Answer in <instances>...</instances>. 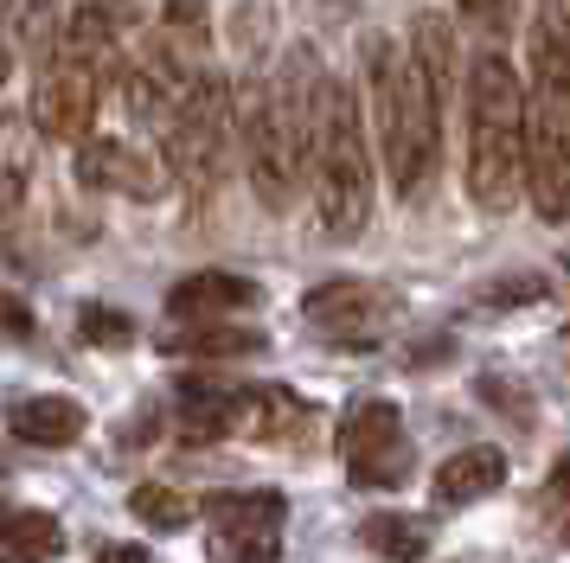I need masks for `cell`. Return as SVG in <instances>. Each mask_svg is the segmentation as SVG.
<instances>
[{
	"label": "cell",
	"instance_id": "83f0119b",
	"mask_svg": "<svg viewBox=\"0 0 570 563\" xmlns=\"http://www.w3.org/2000/svg\"><path fill=\"white\" fill-rule=\"evenodd\" d=\"M0 333H13V339H27L32 333V314L13 302V295H0Z\"/></svg>",
	"mask_w": 570,
	"mask_h": 563
},
{
	"label": "cell",
	"instance_id": "7a4b0ae2",
	"mask_svg": "<svg viewBox=\"0 0 570 563\" xmlns=\"http://www.w3.org/2000/svg\"><path fill=\"white\" fill-rule=\"evenodd\" d=\"M525 186V83L507 51H481L468 71V192L481 211H507Z\"/></svg>",
	"mask_w": 570,
	"mask_h": 563
},
{
	"label": "cell",
	"instance_id": "4316f807",
	"mask_svg": "<svg viewBox=\"0 0 570 563\" xmlns=\"http://www.w3.org/2000/svg\"><path fill=\"white\" fill-rule=\"evenodd\" d=\"M302 13H314L321 26H346L360 13V0H302Z\"/></svg>",
	"mask_w": 570,
	"mask_h": 563
},
{
	"label": "cell",
	"instance_id": "1f68e13d",
	"mask_svg": "<svg viewBox=\"0 0 570 563\" xmlns=\"http://www.w3.org/2000/svg\"><path fill=\"white\" fill-rule=\"evenodd\" d=\"M551 486H558V493H564V486H570V455L558 461V474H551Z\"/></svg>",
	"mask_w": 570,
	"mask_h": 563
},
{
	"label": "cell",
	"instance_id": "d6986e66",
	"mask_svg": "<svg viewBox=\"0 0 570 563\" xmlns=\"http://www.w3.org/2000/svg\"><path fill=\"white\" fill-rule=\"evenodd\" d=\"M0 544H7V557H58L65 551V525L52 512H7L0 518Z\"/></svg>",
	"mask_w": 570,
	"mask_h": 563
},
{
	"label": "cell",
	"instance_id": "30bf717a",
	"mask_svg": "<svg viewBox=\"0 0 570 563\" xmlns=\"http://www.w3.org/2000/svg\"><path fill=\"white\" fill-rule=\"evenodd\" d=\"M302 320L314 333H327L334 346H372L391 320V302H385V288H372V282L334 276L302 295Z\"/></svg>",
	"mask_w": 570,
	"mask_h": 563
},
{
	"label": "cell",
	"instance_id": "9c48e42d",
	"mask_svg": "<svg viewBox=\"0 0 570 563\" xmlns=\"http://www.w3.org/2000/svg\"><path fill=\"white\" fill-rule=\"evenodd\" d=\"M97 109H104V77L83 71L78 58H65V51H52V65L32 83V128L52 135V141H78L83 148Z\"/></svg>",
	"mask_w": 570,
	"mask_h": 563
},
{
	"label": "cell",
	"instance_id": "ac0fdd59",
	"mask_svg": "<svg viewBox=\"0 0 570 563\" xmlns=\"http://www.w3.org/2000/svg\"><path fill=\"white\" fill-rule=\"evenodd\" d=\"M365 551L385 563H423L430 557V525H416V518H397V512H372L360 525Z\"/></svg>",
	"mask_w": 570,
	"mask_h": 563
},
{
	"label": "cell",
	"instance_id": "4fadbf2b",
	"mask_svg": "<svg viewBox=\"0 0 570 563\" xmlns=\"http://www.w3.org/2000/svg\"><path fill=\"white\" fill-rule=\"evenodd\" d=\"M308 429V404L283 391V384H250L232 397V435H257V442H283V435Z\"/></svg>",
	"mask_w": 570,
	"mask_h": 563
},
{
	"label": "cell",
	"instance_id": "52a82bcc",
	"mask_svg": "<svg viewBox=\"0 0 570 563\" xmlns=\"http://www.w3.org/2000/svg\"><path fill=\"white\" fill-rule=\"evenodd\" d=\"M340 461L360 486H397L411 474L404 455V416L391 397H360V404L340 416Z\"/></svg>",
	"mask_w": 570,
	"mask_h": 563
},
{
	"label": "cell",
	"instance_id": "ba28073f",
	"mask_svg": "<svg viewBox=\"0 0 570 563\" xmlns=\"http://www.w3.org/2000/svg\"><path fill=\"white\" fill-rule=\"evenodd\" d=\"M206 518L218 532L225 563H276L283 557V493L257 486V493H212Z\"/></svg>",
	"mask_w": 570,
	"mask_h": 563
},
{
	"label": "cell",
	"instance_id": "603a6c76",
	"mask_svg": "<svg viewBox=\"0 0 570 563\" xmlns=\"http://www.w3.org/2000/svg\"><path fill=\"white\" fill-rule=\"evenodd\" d=\"M78 333L90 339V346H104V353H122V346H135V320L122 314V307L109 302H90L78 314Z\"/></svg>",
	"mask_w": 570,
	"mask_h": 563
},
{
	"label": "cell",
	"instance_id": "f546056e",
	"mask_svg": "<svg viewBox=\"0 0 570 563\" xmlns=\"http://www.w3.org/2000/svg\"><path fill=\"white\" fill-rule=\"evenodd\" d=\"M90 7H104L116 26H135V20H141V0H90Z\"/></svg>",
	"mask_w": 570,
	"mask_h": 563
},
{
	"label": "cell",
	"instance_id": "44dd1931",
	"mask_svg": "<svg viewBox=\"0 0 570 563\" xmlns=\"http://www.w3.org/2000/svg\"><path fill=\"white\" fill-rule=\"evenodd\" d=\"M129 512L148 525V532H186V525H193V500H186V493H174V486H160V481L135 486Z\"/></svg>",
	"mask_w": 570,
	"mask_h": 563
},
{
	"label": "cell",
	"instance_id": "484cf974",
	"mask_svg": "<svg viewBox=\"0 0 570 563\" xmlns=\"http://www.w3.org/2000/svg\"><path fill=\"white\" fill-rule=\"evenodd\" d=\"M481 397H493V409H507V416H532L525 409V384H507V378H481Z\"/></svg>",
	"mask_w": 570,
	"mask_h": 563
},
{
	"label": "cell",
	"instance_id": "d4e9b609",
	"mask_svg": "<svg viewBox=\"0 0 570 563\" xmlns=\"http://www.w3.org/2000/svg\"><path fill=\"white\" fill-rule=\"evenodd\" d=\"M462 20L481 26L488 39H500V32H507V20H513V0H462Z\"/></svg>",
	"mask_w": 570,
	"mask_h": 563
},
{
	"label": "cell",
	"instance_id": "3957f363",
	"mask_svg": "<svg viewBox=\"0 0 570 563\" xmlns=\"http://www.w3.org/2000/svg\"><path fill=\"white\" fill-rule=\"evenodd\" d=\"M308 179H314V211L334 237H353L372 218V141L360 122V97L327 77V97L314 116L308 141Z\"/></svg>",
	"mask_w": 570,
	"mask_h": 563
},
{
	"label": "cell",
	"instance_id": "cb8c5ba5",
	"mask_svg": "<svg viewBox=\"0 0 570 563\" xmlns=\"http://www.w3.org/2000/svg\"><path fill=\"white\" fill-rule=\"evenodd\" d=\"M160 32H167L174 46L199 51L206 46V32H212V7L206 0H167V7H160Z\"/></svg>",
	"mask_w": 570,
	"mask_h": 563
},
{
	"label": "cell",
	"instance_id": "5bb4252c",
	"mask_svg": "<svg viewBox=\"0 0 570 563\" xmlns=\"http://www.w3.org/2000/svg\"><path fill=\"white\" fill-rule=\"evenodd\" d=\"M7 429L13 442H27V448H71L83 435V404L78 397H27V404L7 409Z\"/></svg>",
	"mask_w": 570,
	"mask_h": 563
},
{
	"label": "cell",
	"instance_id": "e0dca14e",
	"mask_svg": "<svg viewBox=\"0 0 570 563\" xmlns=\"http://www.w3.org/2000/svg\"><path fill=\"white\" fill-rule=\"evenodd\" d=\"M160 346L180 353V358H250V353H263V333L232 327V320H186V327H174Z\"/></svg>",
	"mask_w": 570,
	"mask_h": 563
},
{
	"label": "cell",
	"instance_id": "7c38bea8",
	"mask_svg": "<svg viewBox=\"0 0 570 563\" xmlns=\"http://www.w3.org/2000/svg\"><path fill=\"white\" fill-rule=\"evenodd\" d=\"M250 302H263V288L250 276H232V269H199V276H180L167 288L174 320H225V314H244Z\"/></svg>",
	"mask_w": 570,
	"mask_h": 563
},
{
	"label": "cell",
	"instance_id": "4dcf8cb0",
	"mask_svg": "<svg viewBox=\"0 0 570 563\" xmlns=\"http://www.w3.org/2000/svg\"><path fill=\"white\" fill-rule=\"evenodd\" d=\"M7 46H13V32H0V83H7V71H13V51Z\"/></svg>",
	"mask_w": 570,
	"mask_h": 563
},
{
	"label": "cell",
	"instance_id": "7402d4cb",
	"mask_svg": "<svg viewBox=\"0 0 570 563\" xmlns=\"http://www.w3.org/2000/svg\"><path fill=\"white\" fill-rule=\"evenodd\" d=\"M544 295H551V282L532 276V269H519V276L481 282V288H474V307H481V314H507V307H532V302H544Z\"/></svg>",
	"mask_w": 570,
	"mask_h": 563
},
{
	"label": "cell",
	"instance_id": "9a60e30c",
	"mask_svg": "<svg viewBox=\"0 0 570 563\" xmlns=\"http://www.w3.org/2000/svg\"><path fill=\"white\" fill-rule=\"evenodd\" d=\"M411 65L416 77L430 83V97H436V109H449V97H455V26H449V13H416L411 20Z\"/></svg>",
	"mask_w": 570,
	"mask_h": 563
},
{
	"label": "cell",
	"instance_id": "ffe728a7",
	"mask_svg": "<svg viewBox=\"0 0 570 563\" xmlns=\"http://www.w3.org/2000/svg\"><path fill=\"white\" fill-rule=\"evenodd\" d=\"M27 179H32V148H27V122L20 116H0V211L27 199Z\"/></svg>",
	"mask_w": 570,
	"mask_h": 563
},
{
	"label": "cell",
	"instance_id": "f1b7e54d",
	"mask_svg": "<svg viewBox=\"0 0 570 563\" xmlns=\"http://www.w3.org/2000/svg\"><path fill=\"white\" fill-rule=\"evenodd\" d=\"M97 563H148V544H104Z\"/></svg>",
	"mask_w": 570,
	"mask_h": 563
},
{
	"label": "cell",
	"instance_id": "8992f818",
	"mask_svg": "<svg viewBox=\"0 0 570 563\" xmlns=\"http://www.w3.org/2000/svg\"><path fill=\"white\" fill-rule=\"evenodd\" d=\"M525 199L544 225L570 218V116L539 83L525 90Z\"/></svg>",
	"mask_w": 570,
	"mask_h": 563
},
{
	"label": "cell",
	"instance_id": "6da1fadb",
	"mask_svg": "<svg viewBox=\"0 0 570 563\" xmlns=\"http://www.w3.org/2000/svg\"><path fill=\"white\" fill-rule=\"evenodd\" d=\"M360 65H365V102H372L379 167H385L397 199H423L430 179H436V167H442V109H436V97H430V83L416 77L411 51L397 46V39H385V32H365Z\"/></svg>",
	"mask_w": 570,
	"mask_h": 563
},
{
	"label": "cell",
	"instance_id": "277c9868",
	"mask_svg": "<svg viewBox=\"0 0 570 563\" xmlns=\"http://www.w3.org/2000/svg\"><path fill=\"white\" fill-rule=\"evenodd\" d=\"M232 148H237V97L218 71H199L193 97L180 102V116L160 135V160L167 174L193 186V192H212L218 179L232 174Z\"/></svg>",
	"mask_w": 570,
	"mask_h": 563
},
{
	"label": "cell",
	"instance_id": "5b68a950",
	"mask_svg": "<svg viewBox=\"0 0 570 563\" xmlns=\"http://www.w3.org/2000/svg\"><path fill=\"white\" fill-rule=\"evenodd\" d=\"M237 148H244V174L257 186V199L269 211H288L295 186L308 179V148H302V135L283 116L269 83H244V97H237Z\"/></svg>",
	"mask_w": 570,
	"mask_h": 563
},
{
	"label": "cell",
	"instance_id": "2e32d148",
	"mask_svg": "<svg viewBox=\"0 0 570 563\" xmlns=\"http://www.w3.org/2000/svg\"><path fill=\"white\" fill-rule=\"evenodd\" d=\"M500 481H507V455L500 448H462V455H449L436 467V506H468V500H488V493H500Z\"/></svg>",
	"mask_w": 570,
	"mask_h": 563
},
{
	"label": "cell",
	"instance_id": "8fae6325",
	"mask_svg": "<svg viewBox=\"0 0 570 563\" xmlns=\"http://www.w3.org/2000/svg\"><path fill=\"white\" fill-rule=\"evenodd\" d=\"M78 186H90V192H116V199H160V186H167V160H155L148 148H129V141L90 135V141L78 148Z\"/></svg>",
	"mask_w": 570,
	"mask_h": 563
}]
</instances>
